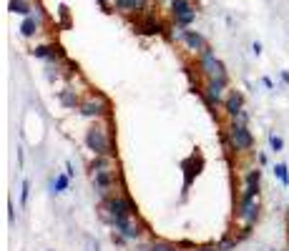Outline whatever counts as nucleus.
I'll return each mask as SVG.
<instances>
[{"label": "nucleus", "mask_w": 289, "mask_h": 251, "mask_svg": "<svg viewBox=\"0 0 289 251\" xmlns=\"http://www.w3.org/2000/svg\"><path fill=\"white\" fill-rule=\"evenodd\" d=\"M149 251H179V248L171 246V243H164V241H154V243L149 246Z\"/></svg>", "instance_id": "21"}, {"label": "nucleus", "mask_w": 289, "mask_h": 251, "mask_svg": "<svg viewBox=\"0 0 289 251\" xmlns=\"http://www.w3.org/2000/svg\"><path fill=\"white\" fill-rule=\"evenodd\" d=\"M66 171H68V176H76V171H73V163H66Z\"/></svg>", "instance_id": "31"}, {"label": "nucleus", "mask_w": 289, "mask_h": 251, "mask_svg": "<svg viewBox=\"0 0 289 251\" xmlns=\"http://www.w3.org/2000/svg\"><path fill=\"white\" fill-rule=\"evenodd\" d=\"M161 3H171V0H161Z\"/></svg>", "instance_id": "34"}, {"label": "nucleus", "mask_w": 289, "mask_h": 251, "mask_svg": "<svg viewBox=\"0 0 289 251\" xmlns=\"http://www.w3.org/2000/svg\"><path fill=\"white\" fill-rule=\"evenodd\" d=\"M259 178H261V171H259V168H251V171L244 176V183H259Z\"/></svg>", "instance_id": "25"}, {"label": "nucleus", "mask_w": 289, "mask_h": 251, "mask_svg": "<svg viewBox=\"0 0 289 251\" xmlns=\"http://www.w3.org/2000/svg\"><path fill=\"white\" fill-rule=\"evenodd\" d=\"M106 111H108V103H106L103 96L91 98V101H86V103L81 106V113H83L86 118H101V116H106Z\"/></svg>", "instance_id": "7"}, {"label": "nucleus", "mask_w": 289, "mask_h": 251, "mask_svg": "<svg viewBox=\"0 0 289 251\" xmlns=\"http://www.w3.org/2000/svg\"><path fill=\"white\" fill-rule=\"evenodd\" d=\"M259 203L256 201H249V203H241V211H239V216L246 221V226H251V223H256V218H259Z\"/></svg>", "instance_id": "12"}, {"label": "nucleus", "mask_w": 289, "mask_h": 251, "mask_svg": "<svg viewBox=\"0 0 289 251\" xmlns=\"http://www.w3.org/2000/svg\"><path fill=\"white\" fill-rule=\"evenodd\" d=\"M286 183H289V176H286Z\"/></svg>", "instance_id": "35"}, {"label": "nucleus", "mask_w": 289, "mask_h": 251, "mask_svg": "<svg viewBox=\"0 0 289 251\" xmlns=\"http://www.w3.org/2000/svg\"><path fill=\"white\" fill-rule=\"evenodd\" d=\"M136 31L143 33V36H156V33H161L164 28H161V23H159L156 18H146V21H141V23L136 26Z\"/></svg>", "instance_id": "13"}, {"label": "nucleus", "mask_w": 289, "mask_h": 251, "mask_svg": "<svg viewBox=\"0 0 289 251\" xmlns=\"http://www.w3.org/2000/svg\"><path fill=\"white\" fill-rule=\"evenodd\" d=\"M48 48H51V46H36V48H33V56L46 61V58H48Z\"/></svg>", "instance_id": "28"}, {"label": "nucleus", "mask_w": 289, "mask_h": 251, "mask_svg": "<svg viewBox=\"0 0 289 251\" xmlns=\"http://www.w3.org/2000/svg\"><path fill=\"white\" fill-rule=\"evenodd\" d=\"M194 21H196V11H191V13H184V16H176V18H174V23H176L179 28H189Z\"/></svg>", "instance_id": "19"}, {"label": "nucleus", "mask_w": 289, "mask_h": 251, "mask_svg": "<svg viewBox=\"0 0 289 251\" xmlns=\"http://www.w3.org/2000/svg\"><path fill=\"white\" fill-rule=\"evenodd\" d=\"M199 56H201V71H204L209 78H226V68H224V63L214 56L211 48H206V51L199 53Z\"/></svg>", "instance_id": "3"}, {"label": "nucleus", "mask_w": 289, "mask_h": 251, "mask_svg": "<svg viewBox=\"0 0 289 251\" xmlns=\"http://www.w3.org/2000/svg\"><path fill=\"white\" fill-rule=\"evenodd\" d=\"M224 88H226V78H211L206 91H204V101L214 108L219 103H224Z\"/></svg>", "instance_id": "4"}, {"label": "nucleus", "mask_w": 289, "mask_h": 251, "mask_svg": "<svg viewBox=\"0 0 289 251\" xmlns=\"http://www.w3.org/2000/svg\"><path fill=\"white\" fill-rule=\"evenodd\" d=\"M118 231H121V236H123V238H128V241L141 238V226H138V223H133L131 218H128L123 226H118Z\"/></svg>", "instance_id": "15"}, {"label": "nucleus", "mask_w": 289, "mask_h": 251, "mask_svg": "<svg viewBox=\"0 0 289 251\" xmlns=\"http://www.w3.org/2000/svg\"><path fill=\"white\" fill-rule=\"evenodd\" d=\"M61 103H63L66 108H76V106H78V96H76L73 91H61Z\"/></svg>", "instance_id": "20"}, {"label": "nucleus", "mask_w": 289, "mask_h": 251, "mask_svg": "<svg viewBox=\"0 0 289 251\" xmlns=\"http://www.w3.org/2000/svg\"><path fill=\"white\" fill-rule=\"evenodd\" d=\"M106 211H108V221L118 228L133 216L136 206L126 196H106Z\"/></svg>", "instance_id": "1"}, {"label": "nucleus", "mask_w": 289, "mask_h": 251, "mask_svg": "<svg viewBox=\"0 0 289 251\" xmlns=\"http://www.w3.org/2000/svg\"><path fill=\"white\" fill-rule=\"evenodd\" d=\"M43 8L38 6L36 8V13H31V16H26L23 18V23H21V36L23 38H33L36 33H38V28H41V23H43Z\"/></svg>", "instance_id": "5"}, {"label": "nucleus", "mask_w": 289, "mask_h": 251, "mask_svg": "<svg viewBox=\"0 0 289 251\" xmlns=\"http://www.w3.org/2000/svg\"><path fill=\"white\" fill-rule=\"evenodd\" d=\"M199 251H219V248H199Z\"/></svg>", "instance_id": "33"}, {"label": "nucleus", "mask_w": 289, "mask_h": 251, "mask_svg": "<svg viewBox=\"0 0 289 251\" xmlns=\"http://www.w3.org/2000/svg\"><path fill=\"white\" fill-rule=\"evenodd\" d=\"M171 16L176 18V16H184V13H191L194 11V6H191V0H171Z\"/></svg>", "instance_id": "16"}, {"label": "nucleus", "mask_w": 289, "mask_h": 251, "mask_svg": "<svg viewBox=\"0 0 289 251\" xmlns=\"http://www.w3.org/2000/svg\"><path fill=\"white\" fill-rule=\"evenodd\" d=\"M234 246H236V238H221L216 248H219V251H231Z\"/></svg>", "instance_id": "26"}, {"label": "nucleus", "mask_w": 289, "mask_h": 251, "mask_svg": "<svg viewBox=\"0 0 289 251\" xmlns=\"http://www.w3.org/2000/svg\"><path fill=\"white\" fill-rule=\"evenodd\" d=\"M231 121H234L231 126H246V123H249V113H246V111H239L236 116H231Z\"/></svg>", "instance_id": "22"}, {"label": "nucleus", "mask_w": 289, "mask_h": 251, "mask_svg": "<svg viewBox=\"0 0 289 251\" xmlns=\"http://www.w3.org/2000/svg\"><path fill=\"white\" fill-rule=\"evenodd\" d=\"M28 3H31V0H28Z\"/></svg>", "instance_id": "36"}, {"label": "nucleus", "mask_w": 289, "mask_h": 251, "mask_svg": "<svg viewBox=\"0 0 289 251\" xmlns=\"http://www.w3.org/2000/svg\"><path fill=\"white\" fill-rule=\"evenodd\" d=\"M224 108H226L229 116H236L239 111H244V96H241L239 91H231V93L224 98Z\"/></svg>", "instance_id": "10"}, {"label": "nucleus", "mask_w": 289, "mask_h": 251, "mask_svg": "<svg viewBox=\"0 0 289 251\" xmlns=\"http://www.w3.org/2000/svg\"><path fill=\"white\" fill-rule=\"evenodd\" d=\"M113 8L121 13H136L146 8V0H113Z\"/></svg>", "instance_id": "11"}, {"label": "nucleus", "mask_w": 289, "mask_h": 251, "mask_svg": "<svg viewBox=\"0 0 289 251\" xmlns=\"http://www.w3.org/2000/svg\"><path fill=\"white\" fill-rule=\"evenodd\" d=\"M274 176L281 181V183H286V176H289V168L284 166V163H279V166H274Z\"/></svg>", "instance_id": "23"}, {"label": "nucleus", "mask_w": 289, "mask_h": 251, "mask_svg": "<svg viewBox=\"0 0 289 251\" xmlns=\"http://www.w3.org/2000/svg\"><path fill=\"white\" fill-rule=\"evenodd\" d=\"M281 81H284V83H289V73H286V71L281 73Z\"/></svg>", "instance_id": "32"}, {"label": "nucleus", "mask_w": 289, "mask_h": 251, "mask_svg": "<svg viewBox=\"0 0 289 251\" xmlns=\"http://www.w3.org/2000/svg\"><path fill=\"white\" fill-rule=\"evenodd\" d=\"M86 146H88V151H93L96 156H108V153H111V141H108L106 128H101V126L88 128V131H86Z\"/></svg>", "instance_id": "2"}, {"label": "nucleus", "mask_w": 289, "mask_h": 251, "mask_svg": "<svg viewBox=\"0 0 289 251\" xmlns=\"http://www.w3.org/2000/svg\"><path fill=\"white\" fill-rule=\"evenodd\" d=\"M8 11L16 13V16H23V18H26V16H31L36 8L28 3V0H11V3H8Z\"/></svg>", "instance_id": "14"}, {"label": "nucleus", "mask_w": 289, "mask_h": 251, "mask_svg": "<svg viewBox=\"0 0 289 251\" xmlns=\"http://www.w3.org/2000/svg\"><path fill=\"white\" fill-rule=\"evenodd\" d=\"M46 61H48V63H61V61H66V51H63L61 46H51Z\"/></svg>", "instance_id": "17"}, {"label": "nucleus", "mask_w": 289, "mask_h": 251, "mask_svg": "<svg viewBox=\"0 0 289 251\" xmlns=\"http://www.w3.org/2000/svg\"><path fill=\"white\" fill-rule=\"evenodd\" d=\"M56 188H58V191H66V188H68V176H56Z\"/></svg>", "instance_id": "30"}, {"label": "nucleus", "mask_w": 289, "mask_h": 251, "mask_svg": "<svg viewBox=\"0 0 289 251\" xmlns=\"http://www.w3.org/2000/svg\"><path fill=\"white\" fill-rule=\"evenodd\" d=\"M111 166V161L106 158V156H96V161H93V171H103V168H108Z\"/></svg>", "instance_id": "24"}, {"label": "nucleus", "mask_w": 289, "mask_h": 251, "mask_svg": "<svg viewBox=\"0 0 289 251\" xmlns=\"http://www.w3.org/2000/svg\"><path fill=\"white\" fill-rule=\"evenodd\" d=\"M186 46H189V51H194V53H204L209 46H206V38L201 36V33H196V31H184V38H181Z\"/></svg>", "instance_id": "9"}, {"label": "nucleus", "mask_w": 289, "mask_h": 251, "mask_svg": "<svg viewBox=\"0 0 289 251\" xmlns=\"http://www.w3.org/2000/svg\"><path fill=\"white\" fill-rule=\"evenodd\" d=\"M23 191H21V206H26L28 203V196H31V183L28 181H23V186H21Z\"/></svg>", "instance_id": "27"}, {"label": "nucleus", "mask_w": 289, "mask_h": 251, "mask_svg": "<svg viewBox=\"0 0 289 251\" xmlns=\"http://www.w3.org/2000/svg\"><path fill=\"white\" fill-rule=\"evenodd\" d=\"M116 178H118V176H113V171H108V168H103V171H96V173H93V183H96V191H98L101 196H108V191L113 188Z\"/></svg>", "instance_id": "8"}, {"label": "nucleus", "mask_w": 289, "mask_h": 251, "mask_svg": "<svg viewBox=\"0 0 289 251\" xmlns=\"http://www.w3.org/2000/svg\"><path fill=\"white\" fill-rule=\"evenodd\" d=\"M259 193V183H244V193H241V203H249L254 201Z\"/></svg>", "instance_id": "18"}, {"label": "nucleus", "mask_w": 289, "mask_h": 251, "mask_svg": "<svg viewBox=\"0 0 289 251\" xmlns=\"http://www.w3.org/2000/svg\"><path fill=\"white\" fill-rule=\"evenodd\" d=\"M231 143H234V151H249L254 146V138L249 133L246 126H231Z\"/></svg>", "instance_id": "6"}, {"label": "nucleus", "mask_w": 289, "mask_h": 251, "mask_svg": "<svg viewBox=\"0 0 289 251\" xmlns=\"http://www.w3.org/2000/svg\"><path fill=\"white\" fill-rule=\"evenodd\" d=\"M269 146H271V151H281V148H284V141H281L279 136H269Z\"/></svg>", "instance_id": "29"}]
</instances>
